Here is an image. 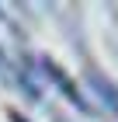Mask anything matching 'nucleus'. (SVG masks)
<instances>
[{"label":"nucleus","mask_w":118,"mask_h":122,"mask_svg":"<svg viewBox=\"0 0 118 122\" xmlns=\"http://www.w3.org/2000/svg\"><path fill=\"white\" fill-rule=\"evenodd\" d=\"M87 80H90V87H94V91H97V98H101V101H104V105H108V108H111V112L118 115V87L111 84V80H104V77H101V73H94V70H90V73H87Z\"/></svg>","instance_id":"f03ea898"},{"label":"nucleus","mask_w":118,"mask_h":122,"mask_svg":"<svg viewBox=\"0 0 118 122\" xmlns=\"http://www.w3.org/2000/svg\"><path fill=\"white\" fill-rule=\"evenodd\" d=\"M52 122H66V119H63V115H52Z\"/></svg>","instance_id":"20e7f679"},{"label":"nucleus","mask_w":118,"mask_h":122,"mask_svg":"<svg viewBox=\"0 0 118 122\" xmlns=\"http://www.w3.org/2000/svg\"><path fill=\"white\" fill-rule=\"evenodd\" d=\"M7 119H10V122H28V119H24L21 112H7Z\"/></svg>","instance_id":"7ed1b4c3"},{"label":"nucleus","mask_w":118,"mask_h":122,"mask_svg":"<svg viewBox=\"0 0 118 122\" xmlns=\"http://www.w3.org/2000/svg\"><path fill=\"white\" fill-rule=\"evenodd\" d=\"M42 70H45V77H49V80H52V84L59 87L63 94H66V101H70L73 108H80V112H90V105L83 101V94L76 91V84H73L70 77L63 73V66H59V63H52V59H42Z\"/></svg>","instance_id":"f257e3e1"}]
</instances>
